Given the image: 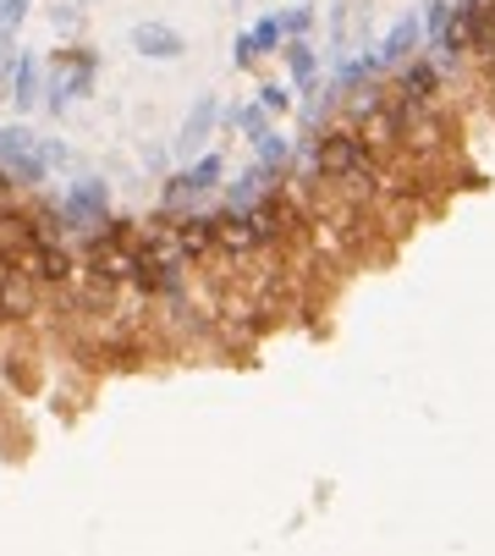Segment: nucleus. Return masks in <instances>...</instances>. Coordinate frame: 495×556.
<instances>
[{
	"mask_svg": "<svg viewBox=\"0 0 495 556\" xmlns=\"http://www.w3.org/2000/svg\"><path fill=\"white\" fill-rule=\"evenodd\" d=\"M314 166L337 182H364L369 177V149H364L358 132H330V138L314 143Z\"/></svg>",
	"mask_w": 495,
	"mask_h": 556,
	"instance_id": "1",
	"label": "nucleus"
},
{
	"mask_svg": "<svg viewBox=\"0 0 495 556\" xmlns=\"http://www.w3.org/2000/svg\"><path fill=\"white\" fill-rule=\"evenodd\" d=\"M100 77V55L94 50H72V55H55V72H50V111L61 116L72 100H82Z\"/></svg>",
	"mask_w": 495,
	"mask_h": 556,
	"instance_id": "2",
	"label": "nucleus"
},
{
	"mask_svg": "<svg viewBox=\"0 0 495 556\" xmlns=\"http://www.w3.org/2000/svg\"><path fill=\"white\" fill-rule=\"evenodd\" d=\"M0 166L12 172V182H45V149H39V138L28 132V127H0Z\"/></svg>",
	"mask_w": 495,
	"mask_h": 556,
	"instance_id": "3",
	"label": "nucleus"
},
{
	"mask_svg": "<svg viewBox=\"0 0 495 556\" xmlns=\"http://www.w3.org/2000/svg\"><path fill=\"white\" fill-rule=\"evenodd\" d=\"M105 204H111V188H105L100 177H82V182L66 188V199H61V220H66L72 231H94V226L105 220Z\"/></svg>",
	"mask_w": 495,
	"mask_h": 556,
	"instance_id": "4",
	"label": "nucleus"
},
{
	"mask_svg": "<svg viewBox=\"0 0 495 556\" xmlns=\"http://www.w3.org/2000/svg\"><path fill=\"white\" fill-rule=\"evenodd\" d=\"M220 177H226V166H220V154H199V161L172 182V188H165V204H188V199H204V193H215L220 188Z\"/></svg>",
	"mask_w": 495,
	"mask_h": 556,
	"instance_id": "5",
	"label": "nucleus"
},
{
	"mask_svg": "<svg viewBox=\"0 0 495 556\" xmlns=\"http://www.w3.org/2000/svg\"><path fill=\"white\" fill-rule=\"evenodd\" d=\"M419 45H424V17H396V23H391V34L375 45V55H380V72H391V66H407Z\"/></svg>",
	"mask_w": 495,
	"mask_h": 556,
	"instance_id": "6",
	"label": "nucleus"
},
{
	"mask_svg": "<svg viewBox=\"0 0 495 556\" xmlns=\"http://www.w3.org/2000/svg\"><path fill=\"white\" fill-rule=\"evenodd\" d=\"M132 50L149 55V61H177L188 45H182L177 28H165V23H138V28H132Z\"/></svg>",
	"mask_w": 495,
	"mask_h": 556,
	"instance_id": "7",
	"label": "nucleus"
},
{
	"mask_svg": "<svg viewBox=\"0 0 495 556\" xmlns=\"http://www.w3.org/2000/svg\"><path fill=\"white\" fill-rule=\"evenodd\" d=\"M435 89H441V66L412 55V61L402 66V89H396V94H402L407 105H430V100H435Z\"/></svg>",
	"mask_w": 495,
	"mask_h": 556,
	"instance_id": "8",
	"label": "nucleus"
},
{
	"mask_svg": "<svg viewBox=\"0 0 495 556\" xmlns=\"http://www.w3.org/2000/svg\"><path fill=\"white\" fill-rule=\"evenodd\" d=\"M220 122V105H215V94H204L193 111H188V122H182V138H177V149H182V161L188 154H199L204 149V138H210V127Z\"/></svg>",
	"mask_w": 495,
	"mask_h": 556,
	"instance_id": "9",
	"label": "nucleus"
},
{
	"mask_svg": "<svg viewBox=\"0 0 495 556\" xmlns=\"http://www.w3.org/2000/svg\"><path fill=\"white\" fill-rule=\"evenodd\" d=\"M7 89H12V105H17V111H28V105L39 100V61H34V55H17Z\"/></svg>",
	"mask_w": 495,
	"mask_h": 556,
	"instance_id": "10",
	"label": "nucleus"
},
{
	"mask_svg": "<svg viewBox=\"0 0 495 556\" xmlns=\"http://www.w3.org/2000/svg\"><path fill=\"white\" fill-rule=\"evenodd\" d=\"M220 122L226 127H237V132H248V138H265L270 132V111L254 100V105H231V111H220Z\"/></svg>",
	"mask_w": 495,
	"mask_h": 556,
	"instance_id": "11",
	"label": "nucleus"
},
{
	"mask_svg": "<svg viewBox=\"0 0 495 556\" xmlns=\"http://www.w3.org/2000/svg\"><path fill=\"white\" fill-rule=\"evenodd\" d=\"M287 66H292V84L308 94V89H314V77H319V55H314V45L292 39V45H287Z\"/></svg>",
	"mask_w": 495,
	"mask_h": 556,
	"instance_id": "12",
	"label": "nucleus"
},
{
	"mask_svg": "<svg viewBox=\"0 0 495 556\" xmlns=\"http://www.w3.org/2000/svg\"><path fill=\"white\" fill-rule=\"evenodd\" d=\"M452 23H457V7H452V0H424V39H430V45H435Z\"/></svg>",
	"mask_w": 495,
	"mask_h": 556,
	"instance_id": "13",
	"label": "nucleus"
},
{
	"mask_svg": "<svg viewBox=\"0 0 495 556\" xmlns=\"http://www.w3.org/2000/svg\"><path fill=\"white\" fill-rule=\"evenodd\" d=\"M254 149H259V161H265V166H276V172L292 161V143H287L281 132H265V138H254Z\"/></svg>",
	"mask_w": 495,
	"mask_h": 556,
	"instance_id": "14",
	"label": "nucleus"
},
{
	"mask_svg": "<svg viewBox=\"0 0 495 556\" xmlns=\"http://www.w3.org/2000/svg\"><path fill=\"white\" fill-rule=\"evenodd\" d=\"M248 34H254L259 55H270V50H281V39H287V23H281V17H259V23L248 28Z\"/></svg>",
	"mask_w": 495,
	"mask_h": 556,
	"instance_id": "15",
	"label": "nucleus"
},
{
	"mask_svg": "<svg viewBox=\"0 0 495 556\" xmlns=\"http://www.w3.org/2000/svg\"><path fill=\"white\" fill-rule=\"evenodd\" d=\"M12 34H17V28L0 23V84H12V66H17V55H12Z\"/></svg>",
	"mask_w": 495,
	"mask_h": 556,
	"instance_id": "16",
	"label": "nucleus"
},
{
	"mask_svg": "<svg viewBox=\"0 0 495 556\" xmlns=\"http://www.w3.org/2000/svg\"><path fill=\"white\" fill-rule=\"evenodd\" d=\"M281 23H287V34L303 39V34L314 28V7H292V12H281Z\"/></svg>",
	"mask_w": 495,
	"mask_h": 556,
	"instance_id": "17",
	"label": "nucleus"
},
{
	"mask_svg": "<svg viewBox=\"0 0 495 556\" xmlns=\"http://www.w3.org/2000/svg\"><path fill=\"white\" fill-rule=\"evenodd\" d=\"M231 61H237V66H254V61H259V45H254V34H237V45H231Z\"/></svg>",
	"mask_w": 495,
	"mask_h": 556,
	"instance_id": "18",
	"label": "nucleus"
},
{
	"mask_svg": "<svg viewBox=\"0 0 495 556\" xmlns=\"http://www.w3.org/2000/svg\"><path fill=\"white\" fill-rule=\"evenodd\" d=\"M259 105H265V111H287V105H292V94H287L281 84H265V89H259Z\"/></svg>",
	"mask_w": 495,
	"mask_h": 556,
	"instance_id": "19",
	"label": "nucleus"
},
{
	"mask_svg": "<svg viewBox=\"0 0 495 556\" xmlns=\"http://www.w3.org/2000/svg\"><path fill=\"white\" fill-rule=\"evenodd\" d=\"M28 17V0H7V7H0V23H7V28H17Z\"/></svg>",
	"mask_w": 495,
	"mask_h": 556,
	"instance_id": "20",
	"label": "nucleus"
},
{
	"mask_svg": "<svg viewBox=\"0 0 495 556\" xmlns=\"http://www.w3.org/2000/svg\"><path fill=\"white\" fill-rule=\"evenodd\" d=\"M0 7H7V0H0Z\"/></svg>",
	"mask_w": 495,
	"mask_h": 556,
	"instance_id": "21",
	"label": "nucleus"
}]
</instances>
